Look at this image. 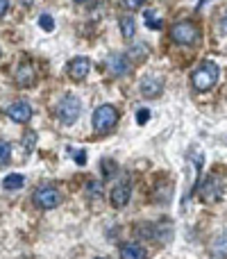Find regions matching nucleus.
Wrapping results in <instances>:
<instances>
[{"mask_svg": "<svg viewBox=\"0 0 227 259\" xmlns=\"http://www.w3.org/2000/svg\"><path fill=\"white\" fill-rule=\"evenodd\" d=\"M129 198H132V187H129V182H120L114 187L112 191V205L114 207H125L129 202Z\"/></svg>", "mask_w": 227, "mask_h": 259, "instance_id": "9d476101", "label": "nucleus"}, {"mask_svg": "<svg viewBox=\"0 0 227 259\" xmlns=\"http://www.w3.org/2000/svg\"><path fill=\"white\" fill-rule=\"evenodd\" d=\"M91 121H94V127L98 130V132H109V130H114L116 123H118V112H116L114 105H100L94 112Z\"/></svg>", "mask_w": 227, "mask_h": 259, "instance_id": "20e7f679", "label": "nucleus"}, {"mask_svg": "<svg viewBox=\"0 0 227 259\" xmlns=\"http://www.w3.org/2000/svg\"><path fill=\"white\" fill-rule=\"evenodd\" d=\"M7 9H9V0H0V18L7 14Z\"/></svg>", "mask_w": 227, "mask_h": 259, "instance_id": "b1692460", "label": "nucleus"}, {"mask_svg": "<svg viewBox=\"0 0 227 259\" xmlns=\"http://www.w3.org/2000/svg\"><path fill=\"white\" fill-rule=\"evenodd\" d=\"M89 68H91V62L86 57H75L71 59V64H68V75L73 77L75 82L84 80L86 75H89Z\"/></svg>", "mask_w": 227, "mask_h": 259, "instance_id": "1a4fd4ad", "label": "nucleus"}, {"mask_svg": "<svg viewBox=\"0 0 227 259\" xmlns=\"http://www.w3.org/2000/svg\"><path fill=\"white\" fill-rule=\"evenodd\" d=\"M39 25L43 27L46 32H53V30H55V23H53V18H50L48 14H43V16L39 18Z\"/></svg>", "mask_w": 227, "mask_h": 259, "instance_id": "aec40b11", "label": "nucleus"}, {"mask_svg": "<svg viewBox=\"0 0 227 259\" xmlns=\"http://www.w3.org/2000/svg\"><path fill=\"white\" fill-rule=\"evenodd\" d=\"M120 259H148V252L141 243H123L120 246Z\"/></svg>", "mask_w": 227, "mask_h": 259, "instance_id": "f8f14e48", "label": "nucleus"}, {"mask_svg": "<svg viewBox=\"0 0 227 259\" xmlns=\"http://www.w3.org/2000/svg\"><path fill=\"white\" fill-rule=\"evenodd\" d=\"M9 157H12V146H9L7 141H3V139H0V166L7 164Z\"/></svg>", "mask_w": 227, "mask_h": 259, "instance_id": "f3484780", "label": "nucleus"}, {"mask_svg": "<svg viewBox=\"0 0 227 259\" xmlns=\"http://www.w3.org/2000/svg\"><path fill=\"white\" fill-rule=\"evenodd\" d=\"M23 5H34V0H21Z\"/></svg>", "mask_w": 227, "mask_h": 259, "instance_id": "bb28decb", "label": "nucleus"}, {"mask_svg": "<svg viewBox=\"0 0 227 259\" xmlns=\"http://www.w3.org/2000/svg\"><path fill=\"white\" fill-rule=\"evenodd\" d=\"M118 23H120V34H123V39H134V32H137V23H134V18L123 16Z\"/></svg>", "mask_w": 227, "mask_h": 259, "instance_id": "4468645a", "label": "nucleus"}, {"mask_svg": "<svg viewBox=\"0 0 227 259\" xmlns=\"http://www.w3.org/2000/svg\"><path fill=\"white\" fill-rule=\"evenodd\" d=\"M75 3H89V0H75Z\"/></svg>", "mask_w": 227, "mask_h": 259, "instance_id": "cd10ccee", "label": "nucleus"}, {"mask_svg": "<svg viewBox=\"0 0 227 259\" xmlns=\"http://www.w3.org/2000/svg\"><path fill=\"white\" fill-rule=\"evenodd\" d=\"M143 3H146V0H123V5H125L127 9H139Z\"/></svg>", "mask_w": 227, "mask_h": 259, "instance_id": "4be33fe9", "label": "nucleus"}, {"mask_svg": "<svg viewBox=\"0 0 227 259\" xmlns=\"http://www.w3.org/2000/svg\"><path fill=\"white\" fill-rule=\"evenodd\" d=\"M200 196L205 202H216L223 196V180L218 175H207L205 182L200 184Z\"/></svg>", "mask_w": 227, "mask_h": 259, "instance_id": "423d86ee", "label": "nucleus"}, {"mask_svg": "<svg viewBox=\"0 0 227 259\" xmlns=\"http://www.w3.org/2000/svg\"><path fill=\"white\" fill-rule=\"evenodd\" d=\"M216 82H218V66L214 62H205L191 75V84L196 91H209Z\"/></svg>", "mask_w": 227, "mask_h": 259, "instance_id": "f257e3e1", "label": "nucleus"}, {"mask_svg": "<svg viewBox=\"0 0 227 259\" xmlns=\"http://www.w3.org/2000/svg\"><path fill=\"white\" fill-rule=\"evenodd\" d=\"M143 16H146V25L150 27V30H161V25H164V23H161L152 12H146Z\"/></svg>", "mask_w": 227, "mask_h": 259, "instance_id": "a211bd4d", "label": "nucleus"}, {"mask_svg": "<svg viewBox=\"0 0 227 259\" xmlns=\"http://www.w3.org/2000/svg\"><path fill=\"white\" fill-rule=\"evenodd\" d=\"M223 30L227 32V14H225V16H223Z\"/></svg>", "mask_w": 227, "mask_h": 259, "instance_id": "a878e982", "label": "nucleus"}, {"mask_svg": "<svg viewBox=\"0 0 227 259\" xmlns=\"http://www.w3.org/2000/svg\"><path fill=\"white\" fill-rule=\"evenodd\" d=\"M170 39L179 46L198 44V41H200V27L191 21H179V23H175L173 30H170Z\"/></svg>", "mask_w": 227, "mask_h": 259, "instance_id": "f03ea898", "label": "nucleus"}, {"mask_svg": "<svg viewBox=\"0 0 227 259\" xmlns=\"http://www.w3.org/2000/svg\"><path fill=\"white\" fill-rule=\"evenodd\" d=\"M211 252L220 259L227 257V234H220V237H216L214 241H211Z\"/></svg>", "mask_w": 227, "mask_h": 259, "instance_id": "2eb2a0df", "label": "nucleus"}, {"mask_svg": "<svg viewBox=\"0 0 227 259\" xmlns=\"http://www.w3.org/2000/svg\"><path fill=\"white\" fill-rule=\"evenodd\" d=\"M7 116L16 123H27L32 118V107L25 100H18V103H12L7 107Z\"/></svg>", "mask_w": 227, "mask_h": 259, "instance_id": "6e6552de", "label": "nucleus"}, {"mask_svg": "<svg viewBox=\"0 0 227 259\" xmlns=\"http://www.w3.org/2000/svg\"><path fill=\"white\" fill-rule=\"evenodd\" d=\"M148 118H150V109H139V112H137V121H139V125H146Z\"/></svg>", "mask_w": 227, "mask_h": 259, "instance_id": "412c9836", "label": "nucleus"}, {"mask_svg": "<svg viewBox=\"0 0 227 259\" xmlns=\"http://www.w3.org/2000/svg\"><path fill=\"white\" fill-rule=\"evenodd\" d=\"M73 157H75L77 164H84V161H86V152L84 150H82V152H73Z\"/></svg>", "mask_w": 227, "mask_h": 259, "instance_id": "5701e85b", "label": "nucleus"}, {"mask_svg": "<svg viewBox=\"0 0 227 259\" xmlns=\"http://www.w3.org/2000/svg\"><path fill=\"white\" fill-rule=\"evenodd\" d=\"M164 91V77L161 75H146L141 82V94L146 98H157Z\"/></svg>", "mask_w": 227, "mask_h": 259, "instance_id": "0eeeda50", "label": "nucleus"}, {"mask_svg": "<svg viewBox=\"0 0 227 259\" xmlns=\"http://www.w3.org/2000/svg\"><path fill=\"white\" fill-rule=\"evenodd\" d=\"M86 191H89V196L100 198V196H103V184H100V182H89V184H86Z\"/></svg>", "mask_w": 227, "mask_h": 259, "instance_id": "6ab92c4d", "label": "nucleus"}, {"mask_svg": "<svg viewBox=\"0 0 227 259\" xmlns=\"http://www.w3.org/2000/svg\"><path fill=\"white\" fill-rule=\"evenodd\" d=\"M112 166H114V161H109V159L105 161V173H107V175H112V170H114Z\"/></svg>", "mask_w": 227, "mask_h": 259, "instance_id": "393cba45", "label": "nucleus"}, {"mask_svg": "<svg viewBox=\"0 0 227 259\" xmlns=\"http://www.w3.org/2000/svg\"><path fill=\"white\" fill-rule=\"evenodd\" d=\"M80 112H82V103H80V98L73 94L64 96L57 105V116L64 125H73V123L77 121V116H80Z\"/></svg>", "mask_w": 227, "mask_h": 259, "instance_id": "7ed1b4c3", "label": "nucleus"}, {"mask_svg": "<svg viewBox=\"0 0 227 259\" xmlns=\"http://www.w3.org/2000/svg\"><path fill=\"white\" fill-rule=\"evenodd\" d=\"M32 198H34V202L41 207V209H55V207L62 202V193H59L55 187H50V184H41Z\"/></svg>", "mask_w": 227, "mask_h": 259, "instance_id": "39448f33", "label": "nucleus"}, {"mask_svg": "<svg viewBox=\"0 0 227 259\" xmlns=\"http://www.w3.org/2000/svg\"><path fill=\"white\" fill-rule=\"evenodd\" d=\"M23 184H25V178H23L21 173H12V175H7V178L3 180L5 189H21Z\"/></svg>", "mask_w": 227, "mask_h": 259, "instance_id": "dca6fc26", "label": "nucleus"}, {"mask_svg": "<svg viewBox=\"0 0 227 259\" xmlns=\"http://www.w3.org/2000/svg\"><path fill=\"white\" fill-rule=\"evenodd\" d=\"M107 68L112 75H127L129 73V62L123 57V55H112L107 59Z\"/></svg>", "mask_w": 227, "mask_h": 259, "instance_id": "9b49d317", "label": "nucleus"}, {"mask_svg": "<svg viewBox=\"0 0 227 259\" xmlns=\"http://www.w3.org/2000/svg\"><path fill=\"white\" fill-rule=\"evenodd\" d=\"M98 259H105V257H98Z\"/></svg>", "mask_w": 227, "mask_h": 259, "instance_id": "c85d7f7f", "label": "nucleus"}, {"mask_svg": "<svg viewBox=\"0 0 227 259\" xmlns=\"http://www.w3.org/2000/svg\"><path fill=\"white\" fill-rule=\"evenodd\" d=\"M16 84L23 87V89L34 84V68H32L30 64H21V66H18V71H16Z\"/></svg>", "mask_w": 227, "mask_h": 259, "instance_id": "ddd939ff", "label": "nucleus"}]
</instances>
